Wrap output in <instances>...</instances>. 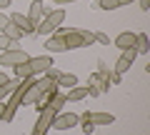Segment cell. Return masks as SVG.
I'll list each match as a JSON object with an SVG mask.
<instances>
[{
  "label": "cell",
  "mask_w": 150,
  "mask_h": 135,
  "mask_svg": "<svg viewBox=\"0 0 150 135\" xmlns=\"http://www.w3.org/2000/svg\"><path fill=\"white\" fill-rule=\"evenodd\" d=\"M112 120L115 118L108 113H88V123H93V125H110Z\"/></svg>",
  "instance_id": "8fae6325"
},
{
  "label": "cell",
  "mask_w": 150,
  "mask_h": 135,
  "mask_svg": "<svg viewBox=\"0 0 150 135\" xmlns=\"http://www.w3.org/2000/svg\"><path fill=\"white\" fill-rule=\"evenodd\" d=\"M115 45H118L120 50H128L135 45V33H120L118 38H115Z\"/></svg>",
  "instance_id": "ba28073f"
},
{
  "label": "cell",
  "mask_w": 150,
  "mask_h": 135,
  "mask_svg": "<svg viewBox=\"0 0 150 135\" xmlns=\"http://www.w3.org/2000/svg\"><path fill=\"white\" fill-rule=\"evenodd\" d=\"M120 5H130V3H133V0H118Z\"/></svg>",
  "instance_id": "484cf974"
},
{
  "label": "cell",
  "mask_w": 150,
  "mask_h": 135,
  "mask_svg": "<svg viewBox=\"0 0 150 135\" xmlns=\"http://www.w3.org/2000/svg\"><path fill=\"white\" fill-rule=\"evenodd\" d=\"M8 23H10V18H8L5 13H0V30H3V28H5Z\"/></svg>",
  "instance_id": "44dd1931"
},
{
  "label": "cell",
  "mask_w": 150,
  "mask_h": 135,
  "mask_svg": "<svg viewBox=\"0 0 150 135\" xmlns=\"http://www.w3.org/2000/svg\"><path fill=\"white\" fill-rule=\"evenodd\" d=\"M8 80H10V78H8L5 73H0V85H3V83H8Z\"/></svg>",
  "instance_id": "d4e9b609"
},
{
  "label": "cell",
  "mask_w": 150,
  "mask_h": 135,
  "mask_svg": "<svg viewBox=\"0 0 150 135\" xmlns=\"http://www.w3.org/2000/svg\"><path fill=\"white\" fill-rule=\"evenodd\" d=\"M58 85H63V88H75V85H78V78H75L73 73H65V75L58 78Z\"/></svg>",
  "instance_id": "9a60e30c"
},
{
  "label": "cell",
  "mask_w": 150,
  "mask_h": 135,
  "mask_svg": "<svg viewBox=\"0 0 150 135\" xmlns=\"http://www.w3.org/2000/svg\"><path fill=\"white\" fill-rule=\"evenodd\" d=\"M15 75L18 78H33V70H30V65H28V60L20 63V65H15Z\"/></svg>",
  "instance_id": "2e32d148"
},
{
  "label": "cell",
  "mask_w": 150,
  "mask_h": 135,
  "mask_svg": "<svg viewBox=\"0 0 150 135\" xmlns=\"http://www.w3.org/2000/svg\"><path fill=\"white\" fill-rule=\"evenodd\" d=\"M140 3V10H150V0H138Z\"/></svg>",
  "instance_id": "603a6c76"
},
{
  "label": "cell",
  "mask_w": 150,
  "mask_h": 135,
  "mask_svg": "<svg viewBox=\"0 0 150 135\" xmlns=\"http://www.w3.org/2000/svg\"><path fill=\"white\" fill-rule=\"evenodd\" d=\"M55 115H58L55 108H43L40 110V118H38V123H35V130H33L30 135H45L50 130V123H53Z\"/></svg>",
  "instance_id": "3957f363"
},
{
  "label": "cell",
  "mask_w": 150,
  "mask_h": 135,
  "mask_svg": "<svg viewBox=\"0 0 150 135\" xmlns=\"http://www.w3.org/2000/svg\"><path fill=\"white\" fill-rule=\"evenodd\" d=\"M28 65H30V70H33V75L35 73H45L53 65V58L50 55H40V58H28Z\"/></svg>",
  "instance_id": "52a82bcc"
},
{
  "label": "cell",
  "mask_w": 150,
  "mask_h": 135,
  "mask_svg": "<svg viewBox=\"0 0 150 135\" xmlns=\"http://www.w3.org/2000/svg\"><path fill=\"white\" fill-rule=\"evenodd\" d=\"M58 35H63L65 48H68V50H73V48H85V45L95 43V35H93L90 30H68V28H63V30H58Z\"/></svg>",
  "instance_id": "6da1fadb"
},
{
  "label": "cell",
  "mask_w": 150,
  "mask_h": 135,
  "mask_svg": "<svg viewBox=\"0 0 150 135\" xmlns=\"http://www.w3.org/2000/svg\"><path fill=\"white\" fill-rule=\"evenodd\" d=\"M10 23H13V25H18L23 33H25V35H33V33H38V25H35V23H33L28 15H20V13H13V15H10Z\"/></svg>",
  "instance_id": "8992f818"
},
{
  "label": "cell",
  "mask_w": 150,
  "mask_h": 135,
  "mask_svg": "<svg viewBox=\"0 0 150 135\" xmlns=\"http://www.w3.org/2000/svg\"><path fill=\"white\" fill-rule=\"evenodd\" d=\"M3 110H5V103H0V115H3Z\"/></svg>",
  "instance_id": "83f0119b"
},
{
  "label": "cell",
  "mask_w": 150,
  "mask_h": 135,
  "mask_svg": "<svg viewBox=\"0 0 150 135\" xmlns=\"http://www.w3.org/2000/svg\"><path fill=\"white\" fill-rule=\"evenodd\" d=\"M55 3H60V5H63V3H75V0H55Z\"/></svg>",
  "instance_id": "4316f807"
},
{
  "label": "cell",
  "mask_w": 150,
  "mask_h": 135,
  "mask_svg": "<svg viewBox=\"0 0 150 135\" xmlns=\"http://www.w3.org/2000/svg\"><path fill=\"white\" fill-rule=\"evenodd\" d=\"M8 48H10V38L0 33V50H8Z\"/></svg>",
  "instance_id": "ffe728a7"
},
{
  "label": "cell",
  "mask_w": 150,
  "mask_h": 135,
  "mask_svg": "<svg viewBox=\"0 0 150 135\" xmlns=\"http://www.w3.org/2000/svg\"><path fill=\"white\" fill-rule=\"evenodd\" d=\"M28 60V53L25 50H5V53L0 55V68H15V65L25 63Z\"/></svg>",
  "instance_id": "277c9868"
},
{
  "label": "cell",
  "mask_w": 150,
  "mask_h": 135,
  "mask_svg": "<svg viewBox=\"0 0 150 135\" xmlns=\"http://www.w3.org/2000/svg\"><path fill=\"white\" fill-rule=\"evenodd\" d=\"M3 8H10V0H0V10Z\"/></svg>",
  "instance_id": "cb8c5ba5"
},
{
  "label": "cell",
  "mask_w": 150,
  "mask_h": 135,
  "mask_svg": "<svg viewBox=\"0 0 150 135\" xmlns=\"http://www.w3.org/2000/svg\"><path fill=\"white\" fill-rule=\"evenodd\" d=\"M78 123H80V118H78L75 113H60V115L53 118L50 128H53V130H70V128H75Z\"/></svg>",
  "instance_id": "5b68a950"
},
{
  "label": "cell",
  "mask_w": 150,
  "mask_h": 135,
  "mask_svg": "<svg viewBox=\"0 0 150 135\" xmlns=\"http://www.w3.org/2000/svg\"><path fill=\"white\" fill-rule=\"evenodd\" d=\"M83 130H85V133H88V135H90V133H93V130H95V125H93V123H83Z\"/></svg>",
  "instance_id": "7402d4cb"
},
{
  "label": "cell",
  "mask_w": 150,
  "mask_h": 135,
  "mask_svg": "<svg viewBox=\"0 0 150 135\" xmlns=\"http://www.w3.org/2000/svg\"><path fill=\"white\" fill-rule=\"evenodd\" d=\"M45 48H48L50 53H63V50H68V48H65V40H63V35H53V38H48Z\"/></svg>",
  "instance_id": "30bf717a"
},
{
  "label": "cell",
  "mask_w": 150,
  "mask_h": 135,
  "mask_svg": "<svg viewBox=\"0 0 150 135\" xmlns=\"http://www.w3.org/2000/svg\"><path fill=\"white\" fill-rule=\"evenodd\" d=\"M43 13H45V8H43V0H35V3L30 5V13H28V18H30V20L35 23L38 18L43 15Z\"/></svg>",
  "instance_id": "5bb4252c"
},
{
  "label": "cell",
  "mask_w": 150,
  "mask_h": 135,
  "mask_svg": "<svg viewBox=\"0 0 150 135\" xmlns=\"http://www.w3.org/2000/svg\"><path fill=\"white\" fill-rule=\"evenodd\" d=\"M63 20H65V10H53V13H48V18L38 25V33H43V35H48V38H50V33L58 30V25H60Z\"/></svg>",
  "instance_id": "7a4b0ae2"
},
{
  "label": "cell",
  "mask_w": 150,
  "mask_h": 135,
  "mask_svg": "<svg viewBox=\"0 0 150 135\" xmlns=\"http://www.w3.org/2000/svg\"><path fill=\"white\" fill-rule=\"evenodd\" d=\"M0 33H3V35H8V38H10V40H20L23 35H25V33H23V30H20V28H18V25H13V23H8V25L3 28V30H0Z\"/></svg>",
  "instance_id": "4fadbf2b"
},
{
  "label": "cell",
  "mask_w": 150,
  "mask_h": 135,
  "mask_svg": "<svg viewBox=\"0 0 150 135\" xmlns=\"http://www.w3.org/2000/svg\"><path fill=\"white\" fill-rule=\"evenodd\" d=\"M100 8L103 10H115V8H120L118 0H100Z\"/></svg>",
  "instance_id": "ac0fdd59"
},
{
  "label": "cell",
  "mask_w": 150,
  "mask_h": 135,
  "mask_svg": "<svg viewBox=\"0 0 150 135\" xmlns=\"http://www.w3.org/2000/svg\"><path fill=\"white\" fill-rule=\"evenodd\" d=\"M60 75H63V73H60L55 65H50L48 70H45V78H50V80H55V83H58V78H60Z\"/></svg>",
  "instance_id": "e0dca14e"
},
{
  "label": "cell",
  "mask_w": 150,
  "mask_h": 135,
  "mask_svg": "<svg viewBox=\"0 0 150 135\" xmlns=\"http://www.w3.org/2000/svg\"><path fill=\"white\" fill-rule=\"evenodd\" d=\"M93 35H95V40H98V43H103V45H110V38H108L105 33H93Z\"/></svg>",
  "instance_id": "d6986e66"
},
{
  "label": "cell",
  "mask_w": 150,
  "mask_h": 135,
  "mask_svg": "<svg viewBox=\"0 0 150 135\" xmlns=\"http://www.w3.org/2000/svg\"><path fill=\"white\" fill-rule=\"evenodd\" d=\"M133 48L138 50V55H145V53H150V38L145 35V33L135 35V45H133Z\"/></svg>",
  "instance_id": "9c48e42d"
},
{
  "label": "cell",
  "mask_w": 150,
  "mask_h": 135,
  "mask_svg": "<svg viewBox=\"0 0 150 135\" xmlns=\"http://www.w3.org/2000/svg\"><path fill=\"white\" fill-rule=\"evenodd\" d=\"M90 93H88V88H70V93L65 95V103H78V100H83V98H88Z\"/></svg>",
  "instance_id": "7c38bea8"
}]
</instances>
